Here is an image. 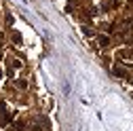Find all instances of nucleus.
<instances>
[{
	"instance_id": "2",
	"label": "nucleus",
	"mask_w": 133,
	"mask_h": 131,
	"mask_svg": "<svg viewBox=\"0 0 133 131\" xmlns=\"http://www.w3.org/2000/svg\"><path fill=\"white\" fill-rule=\"evenodd\" d=\"M0 76H2V72H0Z\"/></svg>"
},
{
	"instance_id": "1",
	"label": "nucleus",
	"mask_w": 133,
	"mask_h": 131,
	"mask_svg": "<svg viewBox=\"0 0 133 131\" xmlns=\"http://www.w3.org/2000/svg\"><path fill=\"white\" fill-rule=\"evenodd\" d=\"M0 112H4V102H0Z\"/></svg>"
}]
</instances>
